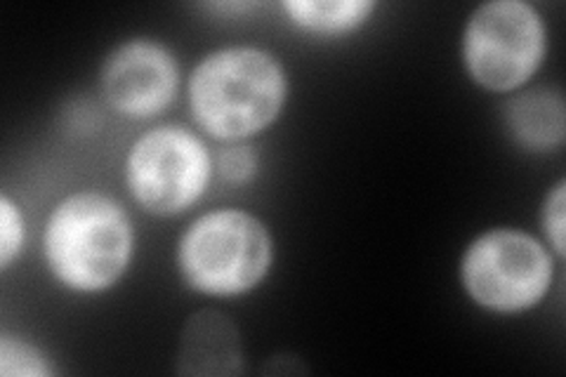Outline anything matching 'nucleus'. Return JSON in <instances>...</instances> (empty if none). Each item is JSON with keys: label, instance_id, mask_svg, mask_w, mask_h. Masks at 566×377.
<instances>
[{"label": "nucleus", "instance_id": "f257e3e1", "mask_svg": "<svg viewBox=\"0 0 566 377\" xmlns=\"http://www.w3.org/2000/svg\"><path fill=\"white\" fill-rule=\"evenodd\" d=\"M187 97L193 123L208 137L237 145L268 130L281 116L289 74L262 48H220L193 66Z\"/></svg>", "mask_w": 566, "mask_h": 377}, {"label": "nucleus", "instance_id": "f03ea898", "mask_svg": "<svg viewBox=\"0 0 566 377\" xmlns=\"http://www.w3.org/2000/svg\"><path fill=\"white\" fill-rule=\"evenodd\" d=\"M133 250L128 212L102 191L69 193L45 222V264L52 279L71 293L109 291L128 272Z\"/></svg>", "mask_w": 566, "mask_h": 377}, {"label": "nucleus", "instance_id": "7ed1b4c3", "mask_svg": "<svg viewBox=\"0 0 566 377\" xmlns=\"http://www.w3.org/2000/svg\"><path fill=\"white\" fill-rule=\"evenodd\" d=\"M175 262L191 291L208 297H239L268 279L274 241L268 224L253 212L220 208L185 229Z\"/></svg>", "mask_w": 566, "mask_h": 377}, {"label": "nucleus", "instance_id": "20e7f679", "mask_svg": "<svg viewBox=\"0 0 566 377\" xmlns=\"http://www.w3.org/2000/svg\"><path fill=\"white\" fill-rule=\"evenodd\" d=\"M553 276V255L522 229L484 231L460 260V283L468 297L493 314L536 307L551 291Z\"/></svg>", "mask_w": 566, "mask_h": 377}, {"label": "nucleus", "instance_id": "39448f33", "mask_svg": "<svg viewBox=\"0 0 566 377\" xmlns=\"http://www.w3.org/2000/svg\"><path fill=\"white\" fill-rule=\"evenodd\" d=\"M547 31L541 12L524 0H491L476 8L463 31L470 78L489 93H515L545 60Z\"/></svg>", "mask_w": 566, "mask_h": 377}, {"label": "nucleus", "instance_id": "423d86ee", "mask_svg": "<svg viewBox=\"0 0 566 377\" xmlns=\"http://www.w3.org/2000/svg\"><path fill=\"white\" fill-rule=\"evenodd\" d=\"M216 160L185 125H156L135 139L126 158L133 201L158 218L182 214L206 193Z\"/></svg>", "mask_w": 566, "mask_h": 377}, {"label": "nucleus", "instance_id": "0eeeda50", "mask_svg": "<svg viewBox=\"0 0 566 377\" xmlns=\"http://www.w3.org/2000/svg\"><path fill=\"white\" fill-rule=\"evenodd\" d=\"M102 95L120 116L147 121L164 114L180 87L172 52L154 39H133L112 50L102 66Z\"/></svg>", "mask_w": 566, "mask_h": 377}, {"label": "nucleus", "instance_id": "6e6552de", "mask_svg": "<svg viewBox=\"0 0 566 377\" xmlns=\"http://www.w3.org/2000/svg\"><path fill=\"white\" fill-rule=\"evenodd\" d=\"M243 370L241 337L232 321L220 312L191 316L180 339L177 373L180 375H239Z\"/></svg>", "mask_w": 566, "mask_h": 377}, {"label": "nucleus", "instance_id": "1a4fd4ad", "mask_svg": "<svg viewBox=\"0 0 566 377\" xmlns=\"http://www.w3.org/2000/svg\"><path fill=\"white\" fill-rule=\"evenodd\" d=\"M503 118L515 145L531 154L557 151L566 139V106L557 90L536 87L512 95Z\"/></svg>", "mask_w": 566, "mask_h": 377}, {"label": "nucleus", "instance_id": "9d476101", "mask_svg": "<svg viewBox=\"0 0 566 377\" xmlns=\"http://www.w3.org/2000/svg\"><path fill=\"white\" fill-rule=\"evenodd\" d=\"M281 10L291 22L307 33L343 35L357 31L374 14L370 0H286Z\"/></svg>", "mask_w": 566, "mask_h": 377}, {"label": "nucleus", "instance_id": "9b49d317", "mask_svg": "<svg viewBox=\"0 0 566 377\" xmlns=\"http://www.w3.org/2000/svg\"><path fill=\"white\" fill-rule=\"evenodd\" d=\"M52 366L45 354L29 339L3 335L0 337V375L3 377H50Z\"/></svg>", "mask_w": 566, "mask_h": 377}, {"label": "nucleus", "instance_id": "f8f14e48", "mask_svg": "<svg viewBox=\"0 0 566 377\" xmlns=\"http://www.w3.org/2000/svg\"><path fill=\"white\" fill-rule=\"evenodd\" d=\"M27 241L24 214L8 193L0 196V269H6L20 258Z\"/></svg>", "mask_w": 566, "mask_h": 377}, {"label": "nucleus", "instance_id": "ddd939ff", "mask_svg": "<svg viewBox=\"0 0 566 377\" xmlns=\"http://www.w3.org/2000/svg\"><path fill=\"white\" fill-rule=\"evenodd\" d=\"M258 151L251 145H245V142H237V145L224 147L216 158V172L232 187L251 185L258 175Z\"/></svg>", "mask_w": 566, "mask_h": 377}, {"label": "nucleus", "instance_id": "4468645a", "mask_svg": "<svg viewBox=\"0 0 566 377\" xmlns=\"http://www.w3.org/2000/svg\"><path fill=\"white\" fill-rule=\"evenodd\" d=\"M566 182H559L547 191L543 210H541V227L547 243H551L553 253L562 260L564 258V231H566Z\"/></svg>", "mask_w": 566, "mask_h": 377}]
</instances>
